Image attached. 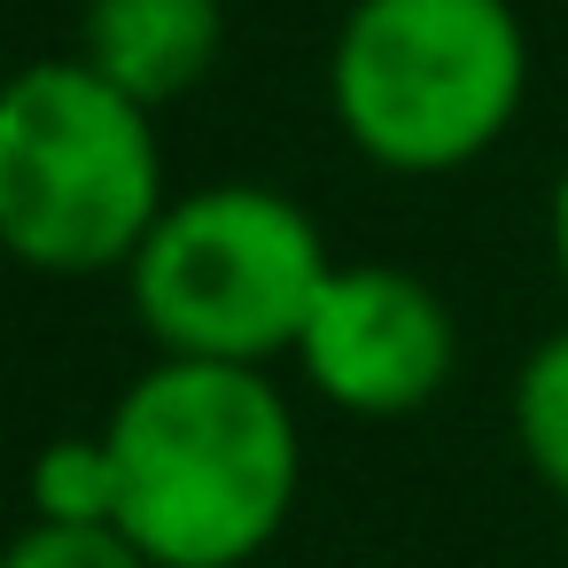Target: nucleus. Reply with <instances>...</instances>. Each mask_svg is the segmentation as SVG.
I'll return each instance as SVG.
<instances>
[{
	"label": "nucleus",
	"instance_id": "obj_5",
	"mask_svg": "<svg viewBox=\"0 0 568 568\" xmlns=\"http://www.w3.org/2000/svg\"><path fill=\"white\" fill-rule=\"evenodd\" d=\"M296 366L327 405L358 420H397V413H420L452 382L459 327H452V304L420 273L335 265L296 335Z\"/></svg>",
	"mask_w": 568,
	"mask_h": 568
},
{
	"label": "nucleus",
	"instance_id": "obj_7",
	"mask_svg": "<svg viewBox=\"0 0 568 568\" xmlns=\"http://www.w3.org/2000/svg\"><path fill=\"white\" fill-rule=\"evenodd\" d=\"M514 444H521L529 475L552 498H568V327L545 335L514 374Z\"/></svg>",
	"mask_w": 568,
	"mask_h": 568
},
{
	"label": "nucleus",
	"instance_id": "obj_1",
	"mask_svg": "<svg viewBox=\"0 0 568 568\" xmlns=\"http://www.w3.org/2000/svg\"><path fill=\"white\" fill-rule=\"evenodd\" d=\"M118 529L156 568H242L257 560L304 483L288 397L265 366L164 358L110 413Z\"/></svg>",
	"mask_w": 568,
	"mask_h": 568
},
{
	"label": "nucleus",
	"instance_id": "obj_4",
	"mask_svg": "<svg viewBox=\"0 0 568 568\" xmlns=\"http://www.w3.org/2000/svg\"><path fill=\"white\" fill-rule=\"evenodd\" d=\"M327 273L335 257L312 211L257 180L172 195L125 265L133 312L164 343V358H219V366H265L296 351Z\"/></svg>",
	"mask_w": 568,
	"mask_h": 568
},
{
	"label": "nucleus",
	"instance_id": "obj_10",
	"mask_svg": "<svg viewBox=\"0 0 568 568\" xmlns=\"http://www.w3.org/2000/svg\"><path fill=\"white\" fill-rule=\"evenodd\" d=\"M545 242H552L560 288H568V156H560V172H552V203H545Z\"/></svg>",
	"mask_w": 568,
	"mask_h": 568
},
{
	"label": "nucleus",
	"instance_id": "obj_3",
	"mask_svg": "<svg viewBox=\"0 0 568 568\" xmlns=\"http://www.w3.org/2000/svg\"><path fill=\"white\" fill-rule=\"evenodd\" d=\"M87 55L24 63L0 87V250L32 273L133 265L164 219V141Z\"/></svg>",
	"mask_w": 568,
	"mask_h": 568
},
{
	"label": "nucleus",
	"instance_id": "obj_8",
	"mask_svg": "<svg viewBox=\"0 0 568 568\" xmlns=\"http://www.w3.org/2000/svg\"><path fill=\"white\" fill-rule=\"evenodd\" d=\"M32 521H118L110 436H63L32 459Z\"/></svg>",
	"mask_w": 568,
	"mask_h": 568
},
{
	"label": "nucleus",
	"instance_id": "obj_6",
	"mask_svg": "<svg viewBox=\"0 0 568 568\" xmlns=\"http://www.w3.org/2000/svg\"><path fill=\"white\" fill-rule=\"evenodd\" d=\"M79 55L141 110H164L219 71L226 0H87Z\"/></svg>",
	"mask_w": 568,
	"mask_h": 568
},
{
	"label": "nucleus",
	"instance_id": "obj_2",
	"mask_svg": "<svg viewBox=\"0 0 568 568\" xmlns=\"http://www.w3.org/2000/svg\"><path fill=\"white\" fill-rule=\"evenodd\" d=\"M343 141L405 180L467 172L529 102V32L514 0H351L327 55Z\"/></svg>",
	"mask_w": 568,
	"mask_h": 568
},
{
	"label": "nucleus",
	"instance_id": "obj_9",
	"mask_svg": "<svg viewBox=\"0 0 568 568\" xmlns=\"http://www.w3.org/2000/svg\"><path fill=\"white\" fill-rule=\"evenodd\" d=\"M0 568H156L118 521H32L9 537Z\"/></svg>",
	"mask_w": 568,
	"mask_h": 568
}]
</instances>
